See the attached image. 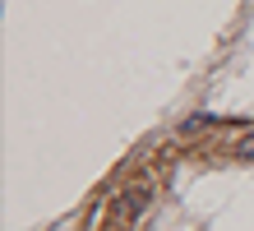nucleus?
I'll return each instance as SVG.
<instances>
[{"mask_svg": "<svg viewBox=\"0 0 254 231\" xmlns=\"http://www.w3.org/2000/svg\"><path fill=\"white\" fill-rule=\"evenodd\" d=\"M236 157H241V162H254V139H241V144H236Z\"/></svg>", "mask_w": 254, "mask_h": 231, "instance_id": "1", "label": "nucleus"}]
</instances>
